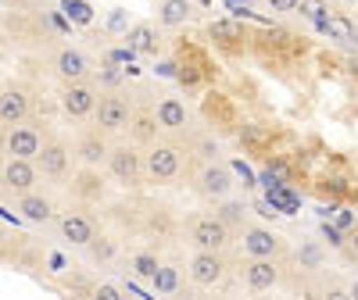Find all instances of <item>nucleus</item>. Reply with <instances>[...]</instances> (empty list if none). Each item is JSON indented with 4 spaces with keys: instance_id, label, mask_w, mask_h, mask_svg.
Here are the masks:
<instances>
[{
    "instance_id": "nucleus-28",
    "label": "nucleus",
    "mask_w": 358,
    "mask_h": 300,
    "mask_svg": "<svg viewBox=\"0 0 358 300\" xmlns=\"http://www.w3.org/2000/svg\"><path fill=\"white\" fill-rule=\"evenodd\" d=\"M57 11H62L76 29H90L97 18V8L90 4V0H57Z\"/></svg>"
},
{
    "instance_id": "nucleus-12",
    "label": "nucleus",
    "mask_w": 358,
    "mask_h": 300,
    "mask_svg": "<svg viewBox=\"0 0 358 300\" xmlns=\"http://www.w3.org/2000/svg\"><path fill=\"white\" fill-rule=\"evenodd\" d=\"M208 40H212L222 54L236 57V54H244L251 47V33L236 22V18H215V22H208Z\"/></svg>"
},
{
    "instance_id": "nucleus-14",
    "label": "nucleus",
    "mask_w": 358,
    "mask_h": 300,
    "mask_svg": "<svg viewBox=\"0 0 358 300\" xmlns=\"http://www.w3.org/2000/svg\"><path fill=\"white\" fill-rule=\"evenodd\" d=\"M43 133L40 126H29V122H18L11 129H4V154L8 158H29V161H36V154L43 150Z\"/></svg>"
},
{
    "instance_id": "nucleus-36",
    "label": "nucleus",
    "mask_w": 358,
    "mask_h": 300,
    "mask_svg": "<svg viewBox=\"0 0 358 300\" xmlns=\"http://www.w3.org/2000/svg\"><path fill=\"white\" fill-rule=\"evenodd\" d=\"M297 11H301L308 22H322L326 15H330V4H326V0H301V8H297Z\"/></svg>"
},
{
    "instance_id": "nucleus-29",
    "label": "nucleus",
    "mask_w": 358,
    "mask_h": 300,
    "mask_svg": "<svg viewBox=\"0 0 358 300\" xmlns=\"http://www.w3.org/2000/svg\"><path fill=\"white\" fill-rule=\"evenodd\" d=\"M94 75H97L101 89H122V82H126V65H118L115 57L108 54V57H101V65H94Z\"/></svg>"
},
{
    "instance_id": "nucleus-26",
    "label": "nucleus",
    "mask_w": 358,
    "mask_h": 300,
    "mask_svg": "<svg viewBox=\"0 0 358 300\" xmlns=\"http://www.w3.org/2000/svg\"><path fill=\"white\" fill-rule=\"evenodd\" d=\"M190 158L197 161H222V140L215 136V129H201L190 136Z\"/></svg>"
},
{
    "instance_id": "nucleus-40",
    "label": "nucleus",
    "mask_w": 358,
    "mask_h": 300,
    "mask_svg": "<svg viewBox=\"0 0 358 300\" xmlns=\"http://www.w3.org/2000/svg\"><path fill=\"white\" fill-rule=\"evenodd\" d=\"M155 72L162 79H179V65H176V57H162V61L155 65Z\"/></svg>"
},
{
    "instance_id": "nucleus-32",
    "label": "nucleus",
    "mask_w": 358,
    "mask_h": 300,
    "mask_svg": "<svg viewBox=\"0 0 358 300\" xmlns=\"http://www.w3.org/2000/svg\"><path fill=\"white\" fill-rule=\"evenodd\" d=\"M158 268H162V261H158L155 254H147V250H140V254L129 257V276H136V279H143V283H151V279L158 276Z\"/></svg>"
},
{
    "instance_id": "nucleus-30",
    "label": "nucleus",
    "mask_w": 358,
    "mask_h": 300,
    "mask_svg": "<svg viewBox=\"0 0 358 300\" xmlns=\"http://www.w3.org/2000/svg\"><path fill=\"white\" fill-rule=\"evenodd\" d=\"M151 290H155V293H162V297L183 290V276H179V264H176V261H162L158 276L151 279Z\"/></svg>"
},
{
    "instance_id": "nucleus-34",
    "label": "nucleus",
    "mask_w": 358,
    "mask_h": 300,
    "mask_svg": "<svg viewBox=\"0 0 358 300\" xmlns=\"http://www.w3.org/2000/svg\"><path fill=\"white\" fill-rule=\"evenodd\" d=\"M104 29H108L111 36H126L129 29H133V22H129V11H126V8H108Z\"/></svg>"
},
{
    "instance_id": "nucleus-9",
    "label": "nucleus",
    "mask_w": 358,
    "mask_h": 300,
    "mask_svg": "<svg viewBox=\"0 0 358 300\" xmlns=\"http://www.w3.org/2000/svg\"><path fill=\"white\" fill-rule=\"evenodd\" d=\"M280 279H283L280 257H244V264H241V283L251 293L273 290V286H280Z\"/></svg>"
},
{
    "instance_id": "nucleus-37",
    "label": "nucleus",
    "mask_w": 358,
    "mask_h": 300,
    "mask_svg": "<svg viewBox=\"0 0 358 300\" xmlns=\"http://www.w3.org/2000/svg\"><path fill=\"white\" fill-rule=\"evenodd\" d=\"M43 261H47V272H54V276H65L69 268H72V261H69L65 254H57V250H47Z\"/></svg>"
},
{
    "instance_id": "nucleus-11",
    "label": "nucleus",
    "mask_w": 358,
    "mask_h": 300,
    "mask_svg": "<svg viewBox=\"0 0 358 300\" xmlns=\"http://www.w3.org/2000/svg\"><path fill=\"white\" fill-rule=\"evenodd\" d=\"M229 272L222 250H194L187 261V276L194 286H219Z\"/></svg>"
},
{
    "instance_id": "nucleus-18",
    "label": "nucleus",
    "mask_w": 358,
    "mask_h": 300,
    "mask_svg": "<svg viewBox=\"0 0 358 300\" xmlns=\"http://www.w3.org/2000/svg\"><path fill=\"white\" fill-rule=\"evenodd\" d=\"M0 179H4V193H25V190H36V179H40V168L36 161L29 158H8L4 168H0Z\"/></svg>"
},
{
    "instance_id": "nucleus-15",
    "label": "nucleus",
    "mask_w": 358,
    "mask_h": 300,
    "mask_svg": "<svg viewBox=\"0 0 358 300\" xmlns=\"http://www.w3.org/2000/svg\"><path fill=\"white\" fill-rule=\"evenodd\" d=\"M108 136H111V133H104L101 126H94V129H86V133L76 140V158H79L83 168H101V165H108L111 147H115V143H108Z\"/></svg>"
},
{
    "instance_id": "nucleus-38",
    "label": "nucleus",
    "mask_w": 358,
    "mask_h": 300,
    "mask_svg": "<svg viewBox=\"0 0 358 300\" xmlns=\"http://www.w3.org/2000/svg\"><path fill=\"white\" fill-rule=\"evenodd\" d=\"M90 293H94V297H101V300H118V297H122L126 290H122V286H115V283H97V286L90 290Z\"/></svg>"
},
{
    "instance_id": "nucleus-1",
    "label": "nucleus",
    "mask_w": 358,
    "mask_h": 300,
    "mask_svg": "<svg viewBox=\"0 0 358 300\" xmlns=\"http://www.w3.org/2000/svg\"><path fill=\"white\" fill-rule=\"evenodd\" d=\"M190 161V147L176 143V140H155L151 147H143V175L155 186H169L187 172Z\"/></svg>"
},
{
    "instance_id": "nucleus-4",
    "label": "nucleus",
    "mask_w": 358,
    "mask_h": 300,
    "mask_svg": "<svg viewBox=\"0 0 358 300\" xmlns=\"http://www.w3.org/2000/svg\"><path fill=\"white\" fill-rule=\"evenodd\" d=\"M108 175L115 179L118 186H126V190H136L140 183H147V175H143V154H140V143H115L111 147V158H108Z\"/></svg>"
},
{
    "instance_id": "nucleus-19",
    "label": "nucleus",
    "mask_w": 358,
    "mask_h": 300,
    "mask_svg": "<svg viewBox=\"0 0 358 300\" xmlns=\"http://www.w3.org/2000/svg\"><path fill=\"white\" fill-rule=\"evenodd\" d=\"M54 72L62 75V82H83L94 75V65H90V57L79 47H62L54 54Z\"/></svg>"
},
{
    "instance_id": "nucleus-25",
    "label": "nucleus",
    "mask_w": 358,
    "mask_h": 300,
    "mask_svg": "<svg viewBox=\"0 0 358 300\" xmlns=\"http://www.w3.org/2000/svg\"><path fill=\"white\" fill-rule=\"evenodd\" d=\"M215 215L233 229V232H241L244 225H248V215H251V204L244 200V197H222V200H215Z\"/></svg>"
},
{
    "instance_id": "nucleus-24",
    "label": "nucleus",
    "mask_w": 358,
    "mask_h": 300,
    "mask_svg": "<svg viewBox=\"0 0 358 300\" xmlns=\"http://www.w3.org/2000/svg\"><path fill=\"white\" fill-rule=\"evenodd\" d=\"M315 29H319V33H326L330 40H337V43H351V47L358 43V25L344 11H330L322 22H315Z\"/></svg>"
},
{
    "instance_id": "nucleus-35",
    "label": "nucleus",
    "mask_w": 358,
    "mask_h": 300,
    "mask_svg": "<svg viewBox=\"0 0 358 300\" xmlns=\"http://www.w3.org/2000/svg\"><path fill=\"white\" fill-rule=\"evenodd\" d=\"M297 261H301V268L315 272V268H322V247L315 243V239H305L301 250H297Z\"/></svg>"
},
{
    "instance_id": "nucleus-27",
    "label": "nucleus",
    "mask_w": 358,
    "mask_h": 300,
    "mask_svg": "<svg viewBox=\"0 0 358 300\" xmlns=\"http://www.w3.org/2000/svg\"><path fill=\"white\" fill-rule=\"evenodd\" d=\"M194 18V0H158V25L176 29Z\"/></svg>"
},
{
    "instance_id": "nucleus-17",
    "label": "nucleus",
    "mask_w": 358,
    "mask_h": 300,
    "mask_svg": "<svg viewBox=\"0 0 358 300\" xmlns=\"http://www.w3.org/2000/svg\"><path fill=\"white\" fill-rule=\"evenodd\" d=\"M29 107H33L29 89L18 86V82H4V89H0V122H4V129L25 122V118H29Z\"/></svg>"
},
{
    "instance_id": "nucleus-2",
    "label": "nucleus",
    "mask_w": 358,
    "mask_h": 300,
    "mask_svg": "<svg viewBox=\"0 0 358 300\" xmlns=\"http://www.w3.org/2000/svg\"><path fill=\"white\" fill-rule=\"evenodd\" d=\"M187 243L194 250H229L236 243V232L219 215H194L187 222Z\"/></svg>"
},
{
    "instance_id": "nucleus-8",
    "label": "nucleus",
    "mask_w": 358,
    "mask_h": 300,
    "mask_svg": "<svg viewBox=\"0 0 358 300\" xmlns=\"http://www.w3.org/2000/svg\"><path fill=\"white\" fill-rule=\"evenodd\" d=\"M72 147L62 140V136H47L43 140V150L36 154V168L43 179H50V183H65L69 179V168H72Z\"/></svg>"
},
{
    "instance_id": "nucleus-7",
    "label": "nucleus",
    "mask_w": 358,
    "mask_h": 300,
    "mask_svg": "<svg viewBox=\"0 0 358 300\" xmlns=\"http://www.w3.org/2000/svg\"><path fill=\"white\" fill-rule=\"evenodd\" d=\"M133 122V107L129 100L118 93V89H101V97H97V111H94V126H101L104 133L118 136V133H126Z\"/></svg>"
},
{
    "instance_id": "nucleus-44",
    "label": "nucleus",
    "mask_w": 358,
    "mask_h": 300,
    "mask_svg": "<svg viewBox=\"0 0 358 300\" xmlns=\"http://www.w3.org/2000/svg\"><path fill=\"white\" fill-rule=\"evenodd\" d=\"M348 293H351V297H358V279H355V283L348 286Z\"/></svg>"
},
{
    "instance_id": "nucleus-6",
    "label": "nucleus",
    "mask_w": 358,
    "mask_h": 300,
    "mask_svg": "<svg viewBox=\"0 0 358 300\" xmlns=\"http://www.w3.org/2000/svg\"><path fill=\"white\" fill-rule=\"evenodd\" d=\"M176 65H179V79L176 82H183L187 89H197L201 82H208L215 75V68H212V57H208V50L204 47H197V43H176Z\"/></svg>"
},
{
    "instance_id": "nucleus-10",
    "label": "nucleus",
    "mask_w": 358,
    "mask_h": 300,
    "mask_svg": "<svg viewBox=\"0 0 358 300\" xmlns=\"http://www.w3.org/2000/svg\"><path fill=\"white\" fill-rule=\"evenodd\" d=\"M201 114H204V126L215 129V133H236L241 129V114H236L233 100L226 93H219V89H208L204 93Z\"/></svg>"
},
{
    "instance_id": "nucleus-31",
    "label": "nucleus",
    "mask_w": 358,
    "mask_h": 300,
    "mask_svg": "<svg viewBox=\"0 0 358 300\" xmlns=\"http://www.w3.org/2000/svg\"><path fill=\"white\" fill-rule=\"evenodd\" d=\"M236 140H241L248 150H255V154H268V140H273V133H268L265 126H244V129H236Z\"/></svg>"
},
{
    "instance_id": "nucleus-33",
    "label": "nucleus",
    "mask_w": 358,
    "mask_h": 300,
    "mask_svg": "<svg viewBox=\"0 0 358 300\" xmlns=\"http://www.w3.org/2000/svg\"><path fill=\"white\" fill-rule=\"evenodd\" d=\"M83 250L90 254V261H94V264H108V261H115V239L111 236H94Z\"/></svg>"
},
{
    "instance_id": "nucleus-41",
    "label": "nucleus",
    "mask_w": 358,
    "mask_h": 300,
    "mask_svg": "<svg viewBox=\"0 0 358 300\" xmlns=\"http://www.w3.org/2000/svg\"><path fill=\"white\" fill-rule=\"evenodd\" d=\"M222 4L233 11V15H251V8H255V0H222Z\"/></svg>"
},
{
    "instance_id": "nucleus-22",
    "label": "nucleus",
    "mask_w": 358,
    "mask_h": 300,
    "mask_svg": "<svg viewBox=\"0 0 358 300\" xmlns=\"http://www.w3.org/2000/svg\"><path fill=\"white\" fill-rule=\"evenodd\" d=\"M162 133L158 122V107H133V122H129V140L140 147H151Z\"/></svg>"
},
{
    "instance_id": "nucleus-16",
    "label": "nucleus",
    "mask_w": 358,
    "mask_h": 300,
    "mask_svg": "<svg viewBox=\"0 0 358 300\" xmlns=\"http://www.w3.org/2000/svg\"><path fill=\"white\" fill-rule=\"evenodd\" d=\"M54 229H57V236L65 239L69 247H86L90 239L97 236V225H94V218L90 215H83V211H57V218H54Z\"/></svg>"
},
{
    "instance_id": "nucleus-39",
    "label": "nucleus",
    "mask_w": 358,
    "mask_h": 300,
    "mask_svg": "<svg viewBox=\"0 0 358 300\" xmlns=\"http://www.w3.org/2000/svg\"><path fill=\"white\" fill-rule=\"evenodd\" d=\"M262 4L268 11H280V15H294L297 8H301V0H262Z\"/></svg>"
},
{
    "instance_id": "nucleus-13",
    "label": "nucleus",
    "mask_w": 358,
    "mask_h": 300,
    "mask_svg": "<svg viewBox=\"0 0 358 300\" xmlns=\"http://www.w3.org/2000/svg\"><path fill=\"white\" fill-rule=\"evenodd\" d=\"M97 97H101V89H94V86L83 79V82H65L62 93H57V104H62V111L69 118L83 122V118H90V114L97 111Z\"/></svg>"
},
{
    "instance_id": "nucleus-42",
    "label": "nucleus",
    "mask_w": 358,
    "mask_h": 300,
    "mask_svg": "<svg viewBox=\"0 0 358 300\" xmlns=\"http://www.w3.org/2000/svg\"><path fill=\"white\" fill-rule=\"evenodd\" d=\"M322 236H326V239H330V243H334V247H344V236H341V232H337L334 225H322Z\"/></svg>"
},
{
    "instance_id": "nucleus-20",
    "label": "nucleus",
    "mask_w": 358,
    "mask_h": 300,
    "mask_svg": "<svg viewBox=\"0 0 358 300\" xmlns=\"http://www.w3.org/2000/svg\"><path fill=\"white\" fill-rule=\"evenodd\" d=\"M126 43L140 57H158L162 54V25L158 22H133V29L126 33Z\"/></svg>"
},
{
    "instance_id": "nucleus-23",
    "label": "nucleus",
    "mask_w": 358,
    "mask_h": 300,
    "mask_svg": "<svg viewBox=\"0 0 358 300\" xmlns=\"http://www.w3.org/2000/svg\"><path fill=\"white\" fill-rule=\"evenodd\" d=\"M155 107H158V122L165 133H187L190 129V111L179 97H162Z\"/></svg>"
},
{
    "instance_id": "nucleus-5",
    "label": "nucleus",
    "mask_w": 358,
    "mask_h": 300,
    "mask_svg": "<svg viewBox=\"0 0 358 300\" xmlns=\"http://www.w3.org/2000/svg\"><path fill=\"white\" fill-rule=\"evenodd\" d=\"M236 247H241L244 257H287V239L268 229V225H244L241 232H236Z\"/></svg>"
},
{
    "instance_id": "nucleus-21",
    "label": "nucleus",
    "mask_w": 358,
    "mask_h": 300,
    "mask_svg": "<svg viewBox=\"0 0 358 300\" xmlns=\"http://www.w3.org/2000/svg\"><path fill=\"white\" fill-rule=\"evenodd\" d=\"M15 207H18V211H22L29 222H36V225H47V222H54V218H57L54 200H50V197H43V193H36V190L18 193V197H15Z\"/></svg>"
},
{
    "instance_id": "nucleus-43",
    "label": "nucleus",
    "mask_w": 358,
    "mask_h": 300,
    "mask_svg": "<svg viewBox=\"0 0 358 300\" xmlns=\"http://www.w3.org/2000/svg\"><path fill=\"white\" fill-rule=\"evenodd\" d=\"M122 290H126L129 297H147V290H140V286H136V283H133L129 276H126V283H122Z\"/></svg>"
},
{
    "instance_id": "nucleus-3",
    "label": "nucleus",
    "mask_w": 358,
    "mask_h": 300,
    "mask_svg": "<svg viewBox=\"0 0 358 300\" xmlns=\"http://www.w3.org/2000/svg\"><path fill=\"white\" fill-rule=\"evenodd\" d=\"M236 168L226 165V161H197L194 168V193L204 197V200H222L236 190Z\"/></svg>"
}]
</instances>
